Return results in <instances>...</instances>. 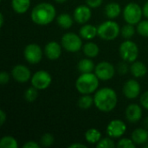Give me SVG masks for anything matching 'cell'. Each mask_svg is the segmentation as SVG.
<instances>
[{
    "label": "cell",
    "instance_id": "32",
    "mask_svg": "<svg viewBox=\"0 0 148 148\" xmlns=\"http://www.w3.org/2000/svg\"><path fill=\"white\" fill-rule=\"evenodd\" d=\"M116 147L112 138H103L96 144V147L98 148H114Z\"/></svg>",
    "mask_w": 148,
    "mask_h": 148
},
{
    "label": "cell",
    "instance_id": "27",
    "mask_svg": "<svg viewBox=\"0 0 148 148\" xmlns=\"http://www.w3.org/2000/svg\"><path fill=\"white\" fill-rule=\"evenodd\" d=\"M1 148H17L18 143L16 140L12 136H3L0 140Z\"/></svg>",
    "mask_w": 148,
    "mask_h": 148
},
{
    "label": "cell",
    "instance_id": "29",
    "mask_svg": "<svg viewBox=\"0 0 148 148\" xmlns=\"http://www.w3.org/2000/svg\"><path fill=\"white\" fill-rule=\"evenodd\" d=\"M38 96V89L35 87H29L24 92V99L28 102H33L36 100Z\"/></svg>",
    "mask_w": 148,
    "mask_h": 148
},
{
    "label": "cell",
    "instance_id": "44",
    "mask_svg": "<svg viewBox=\"0 0 148 148\" xmlns=\"http://www.w3.org/2000/svg\"><path fill=\"white\" fill-rule=\"evenodd\" d=\"M55 1L58 3H65L67 0H55Z\"/></svg>",
    "mask_w": 148,
    "mask_h": 148
},
{
    "label": "cell",
    "instance_id": "8",
    "mask_svg": "<svg viewBox=\"0 0 148 148\" xmlns=\"http://www.w3.org/2000/svg\"><path fill=\"white\" fill-rule=\"evenodd\" d=\"M30 82L31 85L38 90H44L50 86L52 82V77L48 71L38 70L31 76Z\"/></svg>",
    "mask_w": 148,
    "mask_h": 148
},
{
    "label": "cell",
    "instance_id": "31",
    "mask_svg": "<svg viewBox=\"0 0 148 148\" xmlns=\"http://www.w3.org/2000/svg\"><path fill=\"white\" fill-rule=\"evenodd\" d=\"M137 32L144 37H148V19L140 21L137 24Z\"/></svg>",
    "mask_w": 148,
    "mask_h": 148
},
{
    "label": "cell",
    "instance_id": "34",
    "mask_svg": "<svg viewBox=\"0 0 148 148\" xmlns=\"http://www.w3.org/2000/svg\"><path fill=\"white\" fill-rule=\"evenodd\" d=\"M102 2H103V0H86L87 5H88L92 9L100 7L101 5Z\"/></svg>",
    "mask_w": 148,
    "mask_h": 148
},
{
    "label": "cell",
    "instance_id": "20",
    "mask_svg": "<svg viewBox=\"0 0 148 148\" xmlns=\"http://www.w3.org/2000/svg\"><path fill=\"white\" fill-rule=\"evenodd\" d=\"M121 12V8L118 3L111 2L108 3L105 7V14L107 17L109 19H114L118 17Z\"/></svg>",
    "mask_w": 148,
    "mask_h": 148
},
{
    "label": "cell",
    "instance_id": "33",
    "mask_svg": "<svg viewBox=\"0 0 148 148\" xmlns=\"http://www.w3.org/2000/svg\"><path fill=\"white\" fill-rule=\"evenodd\" d=\"M136 146L137 145L134 142V140L132 139H128V138L121 139L116 145V147L120 148H135Z\"/></svg>",
    "mask_w": 148,
    "mask_h": 148
},
{
    "label": "cell",
    "instance_id": "7",
    "mask_svg": "<svg viewBox=\"0 0 148 148\" xmlns=\"http://www.w3.org/2000/svg\"><path fill=\"white\" fill-rule=\"evenodd\" d=\"M61 44L65 50L71 53L78 52L83 47L82 36L72 32H68L62 36Z\"/></svg>",
    "mask_w": 148,
    "mask_h": 148
},
{
    "label": "cell",
    "instance_id": "9",
    "mask_svg": "<svg viewBox=\"0 0 148 148\" xmlns=\"http://www.w3.org/2000/svg\"><path fill=\"white\" fill-rule=\"evenodd\" d=\"M23 56L29 63L37 64L42 61V48L36 43H29L24 48Z\"/></svg>",
    "mask_w": 148,
    "mask_h": 148
},
{
    "label": "cell",
    "instance_id": "3",
    "mask_svg": "<svg viewBox=\"0 0 148 148\" xmlns=\"http://www.w3.org/2000/svg\"><path fill=\"white\" fill-rule=\"evenodd\" d=\"M99 81L95 73H82L75 82V88L81 95H91L97 91Z\"/></svg>",
    "mask_w": 148,
    "mask_h": 148
},
{
    "label": "cell",
    "instance_id": "35",
    "mask_svg": "<svg viewBox=\"0 0 148 148\" xmlns=\"http://www.w3.org/2000/svg\"><path fill=\"white\" fill-rule=\"evenodd\" d=\"M140 104L141 106L148 110V91L143 93L140 96Z\"/></svg>",
    "mask_w": 148,
    "mask_h": 148
},
{
    "label": "cell",
    "instance_id": "22",
    "mask_svg": "<svg viewBox=\"0 0 148 148\" xmlns=\"http://www.w3.org/2000/svg\"><path fill=\"white\" fill-rule=\"evenodd\" d=\"M82 50L84 55L88 58L96 57L100 52V49L98 45L93 42H88L87 43H85L82 47Z\"/></svg>",
    "mask_w": 148,
    "mask_h": 148
},
{
    "label": "cell",
    "instance_id": "15",
    "mask_svg": "<svg viewBox=\"0 0 148 148\" xmlns=\"http://www.w3.org/2000/svg\"><path fill=\"white\" fill-rule=\"evenodd\" d=\"M62 44L52 41L48 42L44 48V54L49 60L56 61L60 58L62 55Z\"/></svg>",
    "mask_w": 148,
    "mask_h": 148
},
{
    "label": "cell",
    "instance_id": "37",
    "mask_svg": "<svg viewBox=\"0 0 148 148\" xmlns=\"http://www.w3.org/2000/svg\"><path fill=\"white\" fill-rule=\"evenodd\" d=\"M126 62H125V61H124V62L120 63V65L118 66V71H119L120 74H121V75L127 74V73L128 72V69H128L127 64Z\"/></svg>",
    "mask_w": 148,
    "mask_h": 148
},
{
    "label": "cell",
    "instance_id": "13",
    "mask_svg": "<svg viewBox=\"0 0 148 148\" xmlns=\"http://www.w3.org/2000/svg\"><path fill=\"white\" fill-rule=\"evenodd\" d=\"M122 92L127 99H136L140 94V85L138 81L130 79L124 83Z\"/></svg>",
    "mask_w": 148,
    "mask_h": 148
},
{
    "label": "cell",
    "instance_id": "38",
    "mask_svg": "<svg viewBox=\"0 0 148 148\" xmlns=\"http://www.w3.org/2000/svg\"><path fill=\"white\" fill-rule=\"evenodd\" d=\"M23 148H40V145H39L38 143H36V142H35V141L30 140V141L26 142V143L23 146Z\"/></svg>",
    "mask_w": 148,
    "mask_h": 148
},
{
    "label": "cell",
    "instance_id": "4",
    "mask_svg": "<svg viewBox=\"0 0 148 148\" xmlns=\"http://www.w3.org/2000/svg\"><path fill=\"white\" fill-rule=\"evenodd\" d=\"M97 29L98 36L105 41H113L121 34V28L119 24L112 19L101 23L98 26Z\"/></svg>",
    "mask_w": 148,
    "mask_h": 148
},
{
    "label": "cell",
    "instance_id": "41",
    "mask_svg": "<svg viewBox=\"0 0 148 148\" xmlns=\"http://www.w3.org/2000/svg\"><path fill=\"white\" fill-rule=\"evenodd\" d=\"M142 10H143V16H145L148 19V1L144 4Z\"/></svg>",
    "mask_w": 148,
    "mask_h": 148
},
{
    "label": "cell",
    "instance_id": "25",
    "mask_svg": "<svg viewBox=\"0 0 148 148\" xmlns=\"http://www.w3.org/2000/svg\"><path fill=\"white\" fill-rule=\"evenodd\" d=\"M77 68L81 73H91V72L95 71V65L91 59L84 58V59H82L78 62Z\"/></svg>",
    "mask_w": 148,
    "mask_h": 148
},
{
    "label": "cell",
    "instance_id": "11",
    "mask_svg": "<svg viewBox=\"0 0 148 148\" xmlns=\"http://www.w3.org/2000/svg\"><path fill=\"white\" fill-rule=\"evenodd\" d=\"M127 131V125L121 120H113L107 127V134L112 139L122 137Z\"/></svg>",
    "mask_w": 148,
    "mask_h": 148
},
{
    "label": "cell",
    "instance_id": "16",
    "mask_svg": "<svg viewBox=\"0 0 148 148\" xmlns=\"http://www.w3.org/2000/svg\"><path fill=\"white\" fill-rule=\"evenodd\" d=\"M127 120L131 123H137L142 118V108L136 103L129 104L125 111Z\"/></svg>",
    "mask_w": 148,
    "mask_h": 148
},
{
    "label": "cell",
    "instance_id": "26",
    "mask_svg": "<svg viewBox=\"0 0 148 148\" xmlns=\"http://www.w3.org/2000/svg\"><path fill=\"white\" fill-rule=\"evenodd\" d=\"M93 104H95V101L94 97H92L91 95H82L78 100V106L81 109L83 110L89 109Z\"/></svg>",
    "mask_w": 148,
    "mask_h": 148
},
{
    "label": "cell",
    "instance_id": "30",
    "mask_svg": "<svg viewBox=\"0 0 148 148\" xmlns=\"http://www.w3.org/2000/svg\"><path fill=\"white\" fill-rule=\"evenodd\" d=\"M54 142H55V138L49 133H46V134H42V136L40 139V143L44 147H51L54 144Z\"/></svg>",
    "mask_w": 148,
    "mask_h": 148
},
{
    "label": "cell",
    "instance_id": "6",
    "mask_svg": "<svg viewBox=\"0 0 148 148\" xmlns=\"http://www.w3.org/2000/svg\"><path fill=\"white\" fill-rule=\"evenodd\" d=\"M142 16V8L138 3L134 2L127 3L123 10V17L127 23L136 25L141 21Z\"/></svg>",
    "mask_w": 148,
    "mask_h": 148
},
{
    "label": "cell",
    "instance_id": "19",
    "mask_svg": "<svg viewBox=\"0 0 148 148\" xmlns=\"http://www.w3.org/2000/svg\"><path fill=\"white\" fill-rule=\"evenodd\" d=\"M132 140L136 145H144L148 141V131L146 128H137L132 134Z\"/></svg>",
    "mask_w": 148,
    "mask_h": 148
},
{
    "label": "cell",
    "instance_id": "28",
    "mask_svg": "<svg viewBox=\"0 0 148 148\" xmlns=\"http://www.w3.org/2000/svg\"><path fill=\"white\" fill-rule=\"evenodd\" d=\"M135 33L134 25L127 23L121 29V35L124 39H130Z\"/></svg>",
    "mask_w": 148,
    "mask_h": 148
},
{
    "label": "cell",
    "instance_id": "40",
    "mask_svg": "<svg viewBox=\"0 0 148 148\" xmlns=\"http://www.w3.org/2000/svg\"><path fill=\"white\" fill-rule=\"evenodd\" d=\"M69 147L70 148H87V146L84 145V144H82V143H74V144H71Z\"/></svg>",
    "mask_w": 148,
    "mask_h": 148
},
{
    "label": "cell",
    "instance_id": "21",
    "mask_svg": "<svg viewBox=\"0 0 148 148\" xmlns=\"http://www.w3.org/2000/svg\"><path fill=\"white\" fill-rule=\"evenodd\" d=\"M30 6V0H11V7L17 14H24Z\"/></svg>",
    "mask_w": 148,
    "mask_h": 148
},
{
    "label": "cell",
    "instance_id": "14",
    "mask_svg": "<svg viewBox=\"0 0 148 148\" xmlns=\"http://www.w3.org/2000/svg\"><path fill=\"white\" fill-rule=\"evenodd\" d=\"M90 9L91 8L88 5H79L76 7L73 14L75 21L80 24L87 23L92 16V11Z\"/></svg>",
    "mask_w": 148,
    "mask_h": 148
},
{
    "label": "cell",
    "instance_id": "43",
    "mask_svg": "<svg viewBox=\"0 0 148 148\" xmlns=\"http://www.w3.org/2000/svg\"><path fill=\"white\" fill-rule=\"evenodd\" d=\"M144 125H145V127L148 128V117L147 118H146L145 119V121H144Z\"/></svg>",
    "mask_w": 148,
    "mask_h": 148
},
{
    "label": "cell",
    "instance_id": "39",
    "mask_svg": "<svg viewBox=\"0 0 148 148\" xmlns=\"http://www.w3.org/2000/svg\"><path fill=\"white\" fill-rule=\"evenodd\" d=\"M7 119V114H5V112L3 110H0V124L1 126H3L4 124V122L6 121Z\"/></svg>",
    "mask_w": 148,
    "mask_h": 148
},
{
    "label": "cell",
    "instance_id": "18",
    "mask_svg": "<svg viewBox=\"0 0 148 148\" xmlns=\"http://www.w3.org/2000/svg\"><path fill=\"white\" fill-rule=\"evenodd\" d=\"M130 72L135 78H140L147 75V68L144 62L140 61H135L132 62V65L130 67Z\"/></svg>",
    "mask_w": 148,
    "mask_h": 148
},
{
    "label": "cell",
    "instance_id": "17",
    "mask_svg": "<svg viewBox=\"0 0 148 148\" xmlns=\"http://www.w3.org/2000/svg\"><path fill=\"white\" fill-rule=\"evenodd\" d=\"M80 36L82 39L85 40H92L96 36H98V29L95 26L92 24H83V26L80 29Z\"/></svg>",
    "mask_w": 148,
    "mask_h": 148
},
{
    "label": "cell",
    "instance_id": "5",
    "mask_svg": "<svg viewBox=\"0 0 148 148\" xmlns=\"http://www.w3.org/2000/svg\"><path fill=\"white\" fill-rule=\"evenodd\" d=\"M119 51L121 57L127 62H134L139 56V47L130 39H127L121 42Z\"/></svg>",
    "mask_w": 148,
    "mask_h": 148
},
{
    "label": "cell",
    "instance_id": "24",
    "mask_svg": "<svg viewBox=\"0 0 148 148\" xmlns=\"http://www.w3.org/2000/svg\"><path fill=\"white\" fill-rule=\"evenodd\" d=\"M101 139V132L96 128H89L85 133V140L89 144H97Z\"/></svg>",
    "mask_w": 148,
    "mask_h": 148
},
{
    "label": "cell",
    "instance_id": "1",
    "mask_svg": "<svg viewBox=\"0 0 148 148\" xmlns=\"http://www.w3.org/2000/svg\"><path fill=\"white\" fill-rule=\"evenodd\" d=\"M95 106L101 112L108 113L113 111L118 103L116 92L110 88H102L97 90L94 95Z\"/></svg>",
    "mask_w": 148,
    "mask_h": 148
},
{
    "label": "cell",
    "instance_id": "10",
    "mask_svg": "<svg viewBox=\"0 0 148 148\" xmlns=\"http://www.w3.org/2000/svg\"><path fill=\"white\" fill-rule=\"evenodd\" d=\"M95 74L101 81H109L114 76L115 69L108 62H101L95 66Z\"/></svg>",
    "mask_w": 148,
    "mask_h": 148
},
{
    "label": "cell",
    "instance_id": "12",
    "mask_svg": "<svg viewBox=\"0 0 148 148\" xmlns=\"http://www.w3.org/2000/svg\"><path fill=\"white\" fill-rule=\"evenodd\" d=\"M11 75L15 81L20 83L27 82L31 79V72L29 69L23 64H17L11 69Z\"/></svg>",
    "mask_w": 148,
    "mask_h": 148
},
{
    "label": "cell",
    "instance_id": "42",
    "mask_svg": "<svg viewBox=\"0 0 148 148\" xmlns=\"http://www.w3.org/2000/svg\"><path fill=\"white\" fill-rule=\"evenodd\" d=\"M3 23H4L3 15L1 13V14H0V27H3Z\"/></svg>",
    "mask_w": 148,
    "mask_h": 148
},
{
    "label": "cell",
    "instance_id": "36",
    "mask_svg": "<svg viewBox=\"0 0 148 148\" xmlns=\"http://www.w3.org/2000/svg\"><path fill=\"white\" fill-rule=\"evenodd\" d=\"M10 76L7 72H5V71L1 72V74H0V83L2 85L8 83L10 82Z\"/></svg>",
    "mask_w": 148,
    "mask_h": 148
},
{
    "label": "cell",
    "instance_id": "2",
    "mask_svg": "<svg viewBox=\"0 0 148 148\" xmlns=\"http://www.w3.org/2000/svg\"><path fill=\"white\" fill-rule=\"evenodd\" d=\"M56 16V10L53 4L46 2L37 3L31 10L30 17L34 23L45 26L51 23Z\"/></svg>",
    "mask_w": 148,
    "mask_h": 148
},
{
    "label": "cell",
    "instance_id": "23",
    "mask_svg": "<svg viewBox=\"0 0 148 148\" xmlns=\"http://www.w3.org/2000/svg\"><path fill=\"white\" fill-rule=\"evenodd\" d=\"M74 17H72L68 13H62L60 14L57 17H56V23L57 24L62 28V29H69L72 27L73 23H74Z\"/></svg>",
    "mask_w": 148,
    "mask_h": 148
}]
</instances>
